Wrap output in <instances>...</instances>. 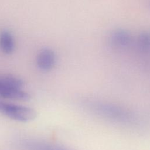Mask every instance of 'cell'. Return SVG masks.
<instances>
[{"instance_id": "cell-1", "label": "cell", "mask_w": 150, "mask_h": 150, "mask_svg": "<svg viewBox=\"0 0 150 150\" xmlns=\"http://www.w3.org/2000/svg\"><path fill=\"white\" fill-rule=\"evenodd\" d=\"M0 113L19 122H28L36 117L35 110L29 107L0 100Z\"/></svg>"}, {"instance_id": "cell-2", "label": "cell", "mask_w": 150, "mask_h": 150, "mask_svg": "<svg viewBox=\"0 0 150 150\" xmlns=\"http://www.w3.org/2000/svg\"><path fill=\"white\" fill-rule=\"evenodd\" d=\"M88 107L96 113L106 117L118 121H128L132 119V114L118 106L100 102H90Z\"/></svg>"}, {"instance_id": "cell-3", "label": "cell", "mask_w": 150, "mask_h": 150, "mask_svg": "<svg viewBox=\"0 0 150 150\" xmlns=\"http://www.w3.org/2000/svg\"><path fill=\"white\" fill-rule=\"evenodd\" d=\"M134 35L124 29L113 30L108 35V41L114 48L124 49L130 46Z\"/></svg>"}, {"instance_id": "cell-4", "label": "cell", "mask_w": 150, "mask_h": 150, "mask_svg": "<svg viewBox=\"0 0 150 150\" xmlns=\"http://www.w3.org/2000/svg\"><path fill=\"white\" fill-rule=\"evenodd\" d=\"M57 62V56L54 51L49 47L41 49L37 54L36 62L38 67L43 71H49L53 69Z\"/></svg>"}, {"instance_id": "cell-5", "label": "cell", "mask_w": 150, "mask_h": 150, "mask_svg": "<svg viewBox=\"0 0 150 150\" xmlns=\"http://www.w3.org/2000/svg\"><path fill=\"white\" fill-rule=\"evenodd\" d=\"M20 146L22 150H71L57 144L35 139L22 141Z\"/></svg>"}, {"instance_id": "cell-6", "label": "cell", "mask_w": 150, "mask_h": 150, "mask_svg": "<svg viewBox=\"0 0 150 150\" xmlns=\"http://www.w3.org/2000/svg\"><path fill=\"white\" fill-rule=\"evenodd\" d=\"M0 96L5 98L27 101L30 98V95L23 89L12 87L4 83L0 79Z\"/></svg>"}, {"instance_id": "cell-7", "label": "cell", "mask_w": 150, "mask_h": 150, "mask_svg": "<svg viewBox=\"0 0 150 150\" xmlns=\"http://www.w3.org/2000/svg\"><path fill=\"white\" fill-rule=\"evenodd\" d=\"M15 40L13 34L4 29L0 32V50L5 54H12L15 49Z\"/></svg>"}, {"instance_id": "cell-8", "label": "cell", "mask_w": 150, "mask_h": 150, "mask_svg": "<svg viewBox=\"0 0 150 150\" xmlns=\"http://www.w3.org/2000/svg\"><path fill=\"white\" fill-rule=\"evenodd\" d=\"M0 79L8 86L18 89H23L24 86L23 81L19 77L13 75H4L0 76Z\"/></svg>"}]
</instances>
